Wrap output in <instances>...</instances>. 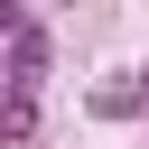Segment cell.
<instances>
[{
	"label": "cell",
	"instance_id": "cell-2",
	"mask_svg": "<svg viewBox=\"0 0 149 149\" xmlns=\"http://www.w3.org/2000/svg\"><path fill=\"white\" fill-rule=\"evenodd\" d=\"M140 102H149V84H140Z\"/></svg>",
	"mask_w": 149,
	"mask_h": 149
},
{
	"label": "cell",
	"instance_id": "cell-1",
	"mask_svg": "<svg viewBox=\"0 0 149 149\" xmlns=\"http://www.w3.org/2000/svg\"><path fill=\"white\" fill-rule=\"evenodd\" d=\"M28 130H37V93L0 84V149H28Z\"/></svg>",
	"mask_w": 149,
	"mask_h": 149
}]
</instances>
